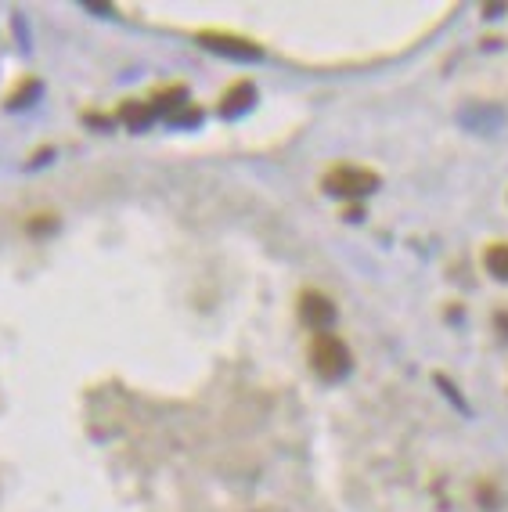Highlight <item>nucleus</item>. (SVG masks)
Masks as SVG:
<instances>
[{
	"mask_svg": "<svg viewBox=\"0 0 508 512\" xmlns=\"http://www.w3.org/2000/svg\"><path fill=\"white\" fill-rule=\"evenodd\" d=\"M307 361H310V372L325 379V383H339L350 365H354V357H350V347H346L343 339L336 332H314L307 347Z\"/></svg>",
	"mask_w": 508,
	"mask_h": 512,
	"instance_id": "f257e3e1",
	"label": "nucleus"
},
{
	"mask_svg": "<svg viewBox=\"0 0 508 512\" xmlns=\"http://www.w3.org/2000/svg\"><path fill=\"white\" fill-rule=\"evenodd\" d=\"M382 184V177L368 166H354V163H336L321 177V188L328 195H339V199H364V195H372L375 188Z\"/></svg>",
	"mask_w": 508,
	"mask_h": 512,
	"instance_id": "f03ea898",
	"label": "nucleus"
},
{
	"mask_svg": "<svg viewBox=\"0 0 508 512\" xmlns=\"http://www.w3.org/2000/svg\"><path fill=\"white\" fill-rule=\"evenodd\" d=\"M296 314H300V321L310 332H328V325L336 321V303H332V296L318 293V289H303Z\"/></svg>",
	"mask_w": 508,
	"mask_h": 512,
	"instance_id": "7ed1b4c3",
	"label": "nucleus"
},
{
	"mask_svg": "<svg viewBox=\"0 0 508 512\" xmlns=\"http://www.w3.org/2000/svg\"><path fill=\"white\" fill-rule=\"evenodd\" d=\"M199 40H202V47H209V51H220V55H231V58H245V62L264 58V47L256 44V40L235 37V33H217V29H209V33H199Z\"/></svg>",
	"mask_w": 508,
	"mask_h": 512,
	"instance_id": "20e7f679",
	"label": "nucleus"
},
{
	"mask_svg": "<svg viewBox=\"0 0 508 512\" xmlns=\"http://www.w3.org/2000/svg\"><path fill=\"white\" fill-rule=\"evenodd\" d=\"M256 101V91H253V83L249 80H238L235 87H227L224 98H220V116H238V112H245L249 105Z\"/></svg>",
	"mask_w": 508,
	"mask_h": 512,
	"instance_id": "39448f33",
	"label": "nucleus"
},
{
	"mask_svg": "<svg viewBox=\"0 0 508 512\" xmlns=\"http://www.w3.org/2000/svg\"><path fill=\"white\" fill-rule=\"evenodd\" d=\"M116 116H119V123H127L130 130H148L155 123V109L148 101H137V98L123 101L116 109Z\"/></svg>",
	"mask_w": 508,
	"mask_h": 512,
	"instance_id": "423d86ee",
	"label": "nucleus"
},
{
	"mask_svg": "<svg viewBox=\"0 0 508 512\" xmlns=\"http://www.w3.org/2000/svg\"><path fill=\"white\" fill-rule=\"evenodd\" d=\"M483 267L487 275H494L498 282H508V242H490L483 249Z\"/></svg>",
	"mask_w": 508,
	"mask_h": 512,
	"instance_id": "0eeeda50",
	"label": "nucleus"
},
{
	"mask_svg": "<svg viewBox=\"0 0 508 512\" xmlns=\"http://www.w3.org/2000/svg\"><path fill=\"white\" fill-rule=\"evenodd\" d=\"M37 94H40V83L33 80V76H26V80H22L19 87H15V91L4 98V105H8V109H26L29 101L37 98Z\"/></svg>",
	"mask_w": 508,
	"mask_h": 512,
	"instance_id": "6e6552de",
	"label": "nucleus"
},
{
	"mask_svg": "<svg viewBox=\"0 0 508 512\" xmlns=\"http://www.w3.org/2000/svg\"><path fill=\"white\" fill-rule=\"evenodd\" d=\"M55 228H58L55 213H37V220H29V231H33V235H44V231H55Z\"/></svg>",
	"mask_w": 508,
	"mask_h": 512,
	"instance_id": "1a4fd4ad",
	"label": "nucleus"
}]
</instances>
